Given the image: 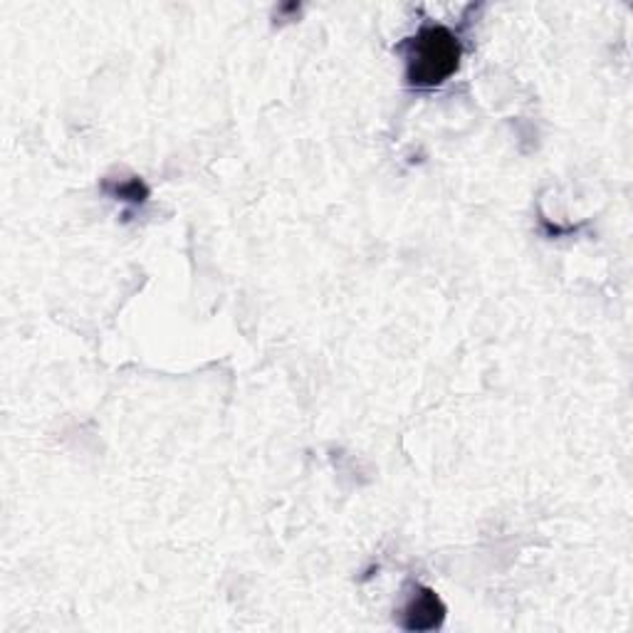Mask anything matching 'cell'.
<instances>
[{"label": "cell", "instance_id": "1", "mask_svg": "<svg viewBox=\"0 0 633 633\" xmlns=\"http://www.w3.org/2000/svg\"><path fill=\"white\" fill-rule=\"evenodd\" d=\"M461 40L443 25H428L408 43L406 77L416 87H439L461 64Z\"/></svg>", "mask_w": 633, "mask_h": 633}, {"label": "cell", "instance_id": "3", "mask_svg": "<svg viewBox=\"0 0 633 633\" xmlns=\"http://www.w3.org/2000/svg\"><path fill=\"white\" fill-rule=\"evenodd\" d=\"M105 189L115 195V199H122L129 203H144L148 199L146 183L142 179H136V176L119 181V183H105Z\"/></svg>", "mask_w": 633, "mask_h": 633}, {"label": "cell", "instance_id": "2", "mask_svg": "<svg viewBox=\"0 0 633 633\" xmlns=\"http://www.w3.org/2000/svg\"><path fill=\"white\" fill-rule=\"evenodd\" d=\"M445 619V607L439 594L426 586H418L414 597L402 611V626L406 631H433L439 629Z\"/></svg>", "mask_w": 633, "mask_h": 633}]
</instances>
